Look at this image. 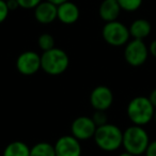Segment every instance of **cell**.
I'll return each mask as SVG.
<instances>
[{
	"mask_svg": "<svg viewBox=\"0 0 156 156\" xmlns=\"http://www.w3.org/2000/svg\"><path fill=\"white\" fill-rule=\"evenodd\" d=\"M57 14H58V5L49 1L41 2L34 8L35 20L41 24L52 23L57 18Z\"/></svg>",
	"mask_w": 156,
	"mask_h": 156,
	"instance_id": "cell-11",
	"label": "cell"
},
{
	"mask_svg": "<svg viewBox=\"0 0 156 156\" xmlns=\"http://www.w3.org/2000/svg\"><path fill=\"white\" fill-rule=\"evenodd\" d=\"M122 10L127 12H134L142 5V0H117Z\"/></svg>",
	"mask_w": 156,
	"mask_h": 156,
	"instance_id": "cell-18",
	"label": "cell"
},
{
	"mask_svg": "<svg viewBox=\"0 0 156 156\" xmlns=\"http://www.w3.org/2000/svg\"><path fill=\"white\" fill-rule=\"evenodd\" d=\"M69 65V55L60 48L54 47L43 51L41 56V69L48 75H61L66 71Z\"/></svg>",
	"mask_w": 156,
	"mask_h": 156,
	"instance_id": "cell-3",
	"label": "cell"
},
{
	"mask_svg": "<svg viewBox=\"0 0 156 156\" xmlns=\"http://www.w3.org/2000/svg\"><path fill=\"white\" fill-rule=\"evenodd\" d=\"M47 1H49V2L54 3V5H61V3L65 2V1H69V0H47Z\"/></svg>",
	"mask_w": 156,
	"mask_h": 156,
	"instance_id": "cell-26",
	"label": "cell"
},
{
	"mask_svg": "<svg viewBox=\"0 0 156 156\" xmlns=\"http://www.w3.org/2000/svg\"><path fill=\"white\" fill-rule=\"evenodd\" d=\"M119 156H135V155H133V154H130V153H128V152H123V153H121Z\"/></svg>",
	"mask_w": 156,
	"mask_h": 156,
	"instance_id": "cell-27",
	"label": "cell"
},
{
	"mask_svg": "<svg viewBox=\"0 0 156 156\" xmlns=\"http://www.w3.org/2000/svg\"><path fill=\"white\" fill-rule=\"evenodd\" d=\"M18 5L24 9H33L42 2V0H17Z\"/></svg>",
	"mask_w": 156,
	"mask_h": 156,
	"instance_id": "cell-20",
	"label": "cell"
},
{
	"mask_svg": "<svg viewBox=\"0 0 156 156\" xmlns=\"http://www.w3.org/2000/svg\"><path fill=\"white\" fill-rule=\"evenodd\" d=\"M149 100H150V102L152 103V105L156 108V89H154L153 91L150 93Z\"/></svg>",
	"mask_w": 156,
	"mask_h": 156,
	"instance_id": "cell-25",
	"label": "cell"
},
{
	"mask_svg": "<svg viewBox=\"0 0 156 156\" xmlns=\"http://www.w3.org/2000/svg\"><path fill=\"white\" fill-rule=\"evenodd\" d=\"M93 139L101 150L113 152L122 145L123 132L115 124L106 123L96 128Z\"/></svg>",
	"mask_w": 156,
	"mask_h": 156,
	"instance_id": "cell-1",
	"label": "cell"
},
{
	"mask_svg": "<svg viewBox=\"0 0 156 156\" xmlns=\"http://www.w3.org/2000/svg\"><path fill=\"white\" fill-rule=\"evenodd\" d=\"M128 29H129L130 37L137 40H143L151 33L152 27L151 24L147 20L139 18V20H136L135 22H133Z\"/></svg>",
	"mask_w": 156,
	"mask_h": 156,
	"instance_id": "cell-14",
	"label": "cell"
},
{
	"mask_svg": "<svg viewBox=\"0 0 156 156\" xmlns=\"http://www.w3.org/2000/svg\"><path fill=\"white\" fill-rule=\"evenodd\" d=\"M150 143L149 135L140 125H132L123 132L122 145L126 152L133 155H141L145 152Z\"/></svg>",
	"mask_w": 156,
	"mask_h": 156,
	"instance_id": "cell-2",
	"label": "cell"
},
{
	"mask_svg": "<svg viewBox=\"0 0 156 156\" xmlns=\"http://www.w3.org/2000/svg\"><path fill=\"white\" fill-rule=\"evenodd\" d=\"M37 45L41 48L43 51H46V50H49L51 48L55 47V39L51 34L49 33H43L39 37V40H37Z\"/></svg>",
	"mask_w": 156,
	"mask_h": 156,
	"instance_id": "cell-17",
	"label": "cell"
},
{
	"mask_svg": "<svg viewBox=\"0 0 156 156\" xmlns=\"http://www.w3.org/2000/svg\"><path fill=\"white\" fill-rule=\"evenodd\" d=\"M149 56V48L143 40L134 39L128 42L124 49L125 61L132 66H140L147 61Z\"/></svg>",
	"mask_w": 156,
	"mask_h": 156,
	"instance_id": "cell-6",
	"label": "cell"
},
{
	"mask_svg": "<svg viewBox=\"0 0 156 156\" xmlns=\"http://www.w3.org/2000/svg\"><path fill=\"white\" fill-rule=\"evenodd\" d=\"M149 52L152 55L153 57L156 58V40H154L149 46Z\"/></svg>",
	"mask_w": 156,
	"mask_h": 156,
	"instance_id": "cell-23",
	"label": "cell"
},
{
	"mask_svg": "<svg viewBox=\"0 0 156 156\" xmlns=\"http://www.w3.org/2000/svg\"><path fill=\"white\" fill-rule=\"evenodd\" d=\"M7 5H8L9 10H15L17 7H20L17 0H9V1H7Z\"/></svg>",
	"mask_w": 156,
	"mask_h": 156,
	"instance_id": "cell-24",
	"label": "cell"
},
{
	"mask_svg": "<svg viewBox=\"0 0 156 156\" xmlns=\"http://www.w3.org/2000/svg\"><path fill=\"white\" fill-rule=\"evenodd\" d=\"M126 112L133 124L143 126L153 119L155 107L150 102L149 98L136 96L128 103Z\"/></svg>",
	"mask_w": 156,
	"mask_h": 156,
	"instance_id": "cell-4",
	"label": "cell"
},
{
	"mask_svg": "<svg viewBox=\"0 0 156 156\" xmlns=\"http://www.w3.org/2000/svg\"><path fill=\"white\" fill-rule=\"evenodd\" d=\"M56 156H81L80 141L73 135H65L54 144Z\"/></svg>",
	"mask_w": 156,
	"mask_h": 156,
	"instance_id": "cell-9",
	"label": "cell"
},
{
	"mask_svg": "<svg viewBox=\"0 0 156 156\" xmlns=\"http://www.w3.org/2000/svg\"><path fill=\"white\" fill-rule=\"evenodd\" d=\"M57 18L61 23L66 25L74 24L79 18V9L78 7L73 2L65 1L58 5V14Z\"/></svg>",
	"mask_w": 156,
	"mask_h": 156,
	"instance_id": "cell-12",
	"label": "cell"
},
{
	"mask_svg": "<svg viewBox=\"0 0 156 156\" xmlns=\"http://www.w3.org/2000/svg\"><path fill=\"white\" fill-rule=\"evenodd\" d=\"M30 156H56L55 147L48 142H39L30 147Z\"/></svg>",
	"mask_w": 156,
	"mask_h": 156,
	"instance_id": "cell-16",
	"label": "cell"
},
{
	"mask_svg": "<svg viewBox=\"0 0 156 156\" xmlns=\"http://www.w3.org/2000/svg\"><path fill=\"white\" fill-rule=\"evenodd\" d=\"M96 128H98V126L95 125L92 118L81 115V117L76 118L72 122L71 132L75 138H77L79 141H83L93 138Z\"/></svg>",
	"mask_w": 156,
	"mask_h": 156,
	"instance_id": "cell-8",
	"label": "cell"
},
{
	"mask_svg": "<svg viewBox=\"0 0 156 156\" xmlns=\"http://www.w3.org/2000/svg\"><path fill=\"white\" fill-rule=\"evenodd\" d=\"M5 1H9V0H5Z\"/></svg>",
	"mask_w": 156,
	"mask_h": 156,
	"instance_id": "cell-29",
	"label": "cell"
},
{
	"mask_svg": "<svg viewBox=\"0 0 156 156\" xmlns=\"http://www.w3.org/2000/svg\"><path fill=\"white\" fill-rule=\"evenodd\" d=\"M16 69L22 75H34L41 69V56L31 50L22 52L16 59Z\"/></svg>",
	"mask_w": 156,
	"mask_h": 156,
	"instance_id": "cell-7",
	"label": "cell"
},
{
	"mask_svg": "<svg viewBox=\"0 0 156 156\" xmlns=\"http://www.w3.org/2000/svg\"><path fill=\"white\" fill-rule=\"evenodd\" d=\"M113 103V93L106 86H98L90 94V104L95 110L106 111Z\"/></svg>",
	"mask_w": 156,
	"mask_h": 156,
	"instance_id": "cell-10",
	"label": "cell"
},
{
	"mask_svg": "<svg viewBox=\"0 0 156 156\" xmlns=\"http://www.w3.org/2000/svg\"><path fill=\"white\" fill-rule=\"evenodd\" d=\"M2 156H30V147L23 141H13L5 147Z\"/></svg>",
	"mask_w": 156,
	"mask_h": 156,
	"instance_id": "cell-15",
	"label": "cell"
},
{
	"mask_svg": "<svg viewBox=\"0 0 156 156\" xmlns=\"http://www.w3.org/2000/svg\"><path fill=\"white\" fill-rule=\"evenodd\" d=\"M9 12H10V10H9V8H8L7 1L0 0V24L7 20Z\"/></svg>",
	"mask_w": 156,
	"mask_h": 156,
	"instance_id": "cell-21",
	"label": "cell"
},
{
	"mask_svg": "<svg viewBox=\"0 0 156 156\" xmlns=\"http://www.w3.org/2000/svg\"><path fill=\"white\" fill-rule=\"evenodd\" d=\"M102 35L104 41L111 46H122L127 44L129 39V29L118 20L106 23L103 27Z\"/></svg>",
	"mask_w": 156,
	"mask_h": 156,
	"instance_id": "cell-5",
	"label": "cell"
},
{
	"mask_svg": "<svg viewBox=\"0 0 156 156\" xmlns=\"http://www.w3.org/2000/svg\"><path fill=\"white\" fill-rule=\"evenodd\" d=\"M153 119L155 120V122H156V108H155V112H154V117H153Z\"/></svg>",
	"mask_w": 156,
	"mask_h": 156,
	"instance_id": "cell-28",
	"label": "cell"
},
{
	"mask_svg": "<svg viewBox=\"0 0 156 156\" xmlns=\"http://www.w3.org/2000/svg\"><path fill=\"white\" fill-rule=\"evenodd\" d=\"M121 10V7H120L117 0H104L102 5H100L98 13H100V16L103 20L109 23L117 20Z\"/></svg>",
	"mask_w": 156,
	"mask_h": 156,
	"instance_id": "cell-13",
	"label": "cell"
},
{
	"mask_svg": "<svg viewBox=\"0 0 156 156\" xmlns=\"http://www.w3.org/2000/svg\"><path fill=\"white\" fill-rule=\"evenodd\" d=\"M91 118L98 127L108 123V117H107L106 112L104 110H95V112L93 113Z\"/></svg>",
	"mask_w": 156,
	"mask_h": 156,
	"instance_id": "cell-19",
	"label": "cell"
},
{
	"mask_svg": "<svg viewBox=\"0 0 156 156\" xmlns=\"http://www.w3.org/2000/svg\"><path fill=\"white\" fill-rule=\"evenodd\" d=\"M144 154H145V156H156V140L149 143Z\"/></svg>",
	"mask_w": 156,
	"mask_h": 156,
	"instance_id": "cell-22",
	"label": "cell"
}]
</instances>
